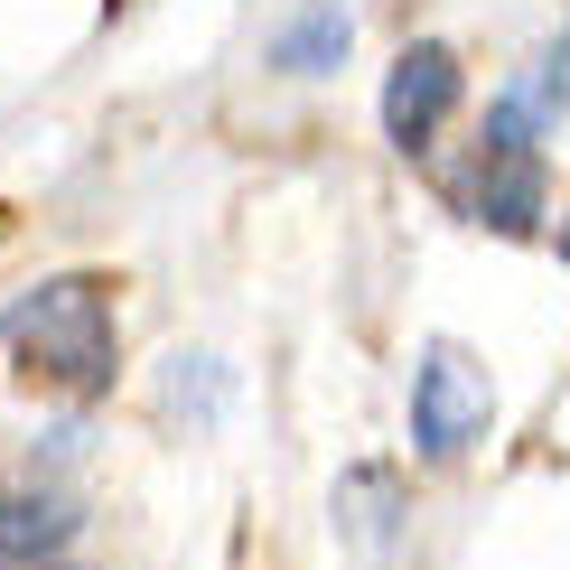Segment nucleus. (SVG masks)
<instances>
[{"instance_id": "obj_2", "label": "nucleus", "mask_w": 570, "mask_h": 570, "mask_svg": "<svg viewBox=\"0 0 570 570\" xmlns=\"http://www.w3.org/2000/svg\"><path fill=\"white\" fill-rule=\"evenodd\" d=\"M487 421H495V384L478 374V355L431 337L421 365H412V449L431 468H449V459H468L487 440Z\"/></svg>"}, {"instance_id": "obj_9", "label": "nucleus", "mask_w": 570, "mask_h": 570, "mask_svg": "<svg viewBox=\"0 0 570 570\" xmlns=\"http://www.w3.org/2000/svg\"><path fill=\"white\" fill-rule=\"evenodd\" d=\"M104 10H122V0H104Z\"/></svg>"}, {"instance_id": "obj_1", "label": "nucleus", "mask_w": 570, "mask_h": 570, "mask_svg": "<svg viewBox=\"0 0 570 570\" xmlns=\"http://www.w3.org/2000/svg\"><path fill=\"white\" fill-rule=\"evenodd\" d=\"M0 346L19 355L29 384H57V393H112L122 374V318H112V291L94 272H47L29 281L10 308H0Z\"/></svg>"}, {"instance_id": "obj_6", "label": "nucleus", "mask_w": 570, "mask_h": 570, "mask_svg": "<svg viewBox=\"0 0 570 570\" xmlns=\"http://www.w3.org/2000/svg\"><path fill=\"white\" fill-rule=\"evenodd\" d=\"M346 47H355V19L337 10V0H308L291 29L272 38V66H281V76H337Z\"/></svg>"}, {"instance_id": "obj_4", "label": "nucleus", "mask_w": 570, "mask_h": 570, "mask_svg": "<svg viewBox=\"0 0 570 570\" xmlns=\"http://www.w3.org/2000/svg\"><path fill=\"white\" fill-rule=\"evenodd\" d=\"M459 94H468V76H459V57H449L440 38L402 47V57H393V76H384V140H393L402 159H421V150H431V140L449 131Z\"/></svg>"}, {"instance_id": "obj_7", "label": "nucleus", "mask_w": 570, "mask_h": 570, "mask_svg": "<svg viewBox=\"0 0 570 570\" xmlns=\"http://www.w3.org/2000/svg\"><path fill=\"white\" fill-rule=\"evenodd\" d=\"M561 272H570V216H561Z\"/></svg>"}, {"instance_id": "obj_3", "label": "nucleus", "mask_w": 570, "mask_h": 570, "mask_svg": "<svg viewBox=\"0 0 570 570\" xmlns=\"http://www.w3.org/2000/svg\"><path fill=\"white\" fill-rule=\"evenodd\" d=\"M459 206H468V225L505 234V244L542 234V206H552L542 150H514V140H478V159H468V178H459Z\"/></svg>"}, {"instance_id": "obj_8", "label": "nucleus", "mask_w": 570, "mask_h": 570, "mask_svg": "<svg viewBox=\"0 0 570 570\" xmlns=\"http://www.w3.org/2000/svg\"><path fill=\"white\" fill-rule=\"evenodd\" d=\"M19 570H47V561H19Z\"/></svg>"}, {"instance_id": "obj_5", "label": "nucleus", "mask_w": 570, "mask_h": 570, "mask_svg": "<svg viewBox=\"0 0 570 570\" xmlns=\"http://www.w3.org/2000/svg\"><path fill=\"white\" fill-rule=\"evenodd\" d=\"M561 104H570V38H561V47H542L524 76H514V85L487 104V140H514V150H533V140L561 122Z\"/></svg>"}]
</instances>
